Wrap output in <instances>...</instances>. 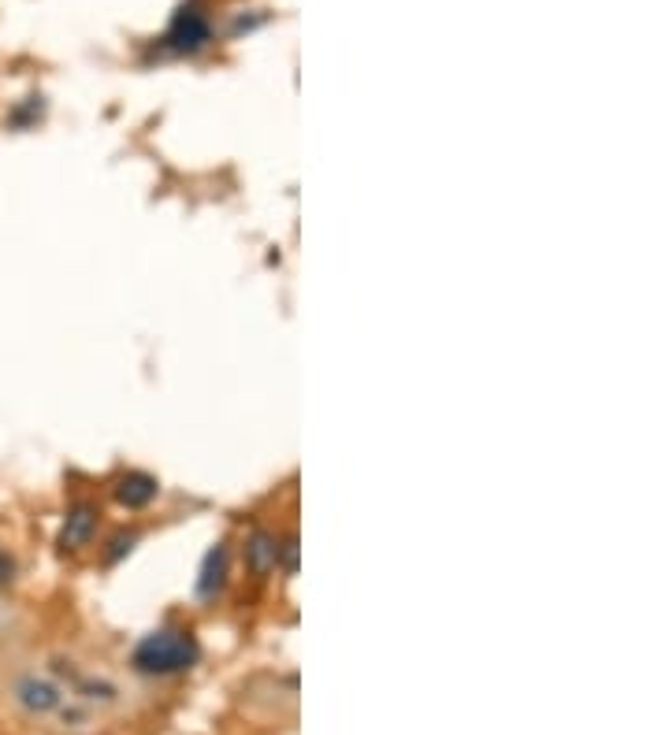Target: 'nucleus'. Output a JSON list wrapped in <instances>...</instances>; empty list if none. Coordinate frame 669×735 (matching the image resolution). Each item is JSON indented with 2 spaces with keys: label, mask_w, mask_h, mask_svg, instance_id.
Returning a JSON list of instances; mask_svg holds the SVG:
<instances>
[{
  "label": "nucleus",
  "mask_w": 669,
  "mask_h": 735,
  "mask_svg": "<svg viewBox=\"0 0 669 735\" xmlns=\"http://www.w3.org/2000/svg\"><path fill=\"white\" fill-rule=\"evenodd\" d=\"M279 547H283V539H276L272 531L257 528L246 539V565L257 572V576H268V572L279 568Z\"/></svg>",
  "instance_id": "obj_6"
},
{
  "label": "nucleus",
  "mask_w": 669,
  "mask_h": 735,
  "mask_svg": "<svg viewBox=\"0 0 669 735\" xmlns=\"http://www.w3.org/2000/svg\"><path fill=\"white\" fill-rule=\"evenodd\" d=\"M197 658H202V647L183 628H157L142 635L138 647L131 650V665L142 676H179L194 669Z\"/></svg>",
  "instance_id": "obj_1"
},
{
  "label": "nucleus",
  "mask_w": 669,
  "mask_h": 735,
  "mask_svg": "<svg viewBox=\"0 0 669 735\" xmlns=\"http://www.w3.org/2000/svg\"><path fill=\"white\" fill-rule=\"evenodd\" d=\"M134 542H138V531H120V535H115V539L108 542V550H105V565H115L123 553L134 550Z\"/></svg>",
  "instance_id": "obj_9"
},
{
  "label": "nucleus",
  "mask_w": 669,
  "mask_h": 735,
  "mask_svg": "<svg viewBox=\"0 0 669 735\" xmlns=\"http://www.w3.org/2000/svg\"><path fill=\"white\" fill-rule=\"evenodd\" d=\"M12 695H15V702L23 706L26 713H34V716H49V713H57L60 706H63V687L60 684H52L49 676H20L15 679V687H12Z\"/></svg>",
  "instance_id": "obj_3"
},
{
  "label": "nucleus",
  "mask_w": 669,
  "mask_h": 735,
  "mask_svg": "<svg viewBox=\"0 0 669 735\" xmlns=\"http://www.w3.org/2000/svg\"><path fill=\"white\" fill-rule=\"evenodd\" d=\"M279 565L291 572V576L297 572V539H294V535H287L283 547H279Z\"/></svg>",
  "instance_id": "obj_10"
},
{
  "label": "nucleus",
  "mask_w": 669,
  "mask_h": 735,
  "mask_svg": "<svg viewBox=\"0 0 669 735\" xmlns=\"http://www.w3.org/2000/svg\"><path fill=\"white\" fill-rule=\"evenodd\" d=\"M212 41V26H209V20H205V12H197L194 4H186V8H179L175 12V20H171V26H168V45L175 52H202L205 45Z\"/></svg>",
  "instance_id": "obj_2"
},
{
  "label": "nucleus",
  "mask_w": 669,
  "mask_h": 735,
  "mask_svg": "<svg viewBox=\"0 0 669 735\" xmlns=\"http://www.w3.org/2000/svg\"><path fill=\"white\" fill-rule=\"evenodd\" d=\"M15 572H20V565H15V558H12V553H8V550H0V591L15 584Z\"/></svg>",
  "instance_id": "obj_11"
},
{
  "label": "nucleus",
  "mask_w": 669,
  "mask_h": 735,
  "mask_svg": "<svg viewBox=\"0 0 669 735\" xmlns=\"http://www.w3.org/2000/svg\"><path fill=\"white\" fill-rule=\"evenodd\" d=\"M41 97H26V101L15 108L12 115H8V126H15V131H23V126H31L34 120H41Z\"/></svg>",
  "instance_id": "obj_8"
},
{
  "label": "nucleus",
  "mask_w": 669,
  "mask_h": 735,
  "mask_svg": "<svg viewBox=\"0 0 669 735\" xmlns=\"http://www.w3.org/2000/svg\"><path fill=\"white\" fill-rule=\"evenodd\" d=\"M228 584V547L216 542V547L205 553L202 572H197V598H216Z\"/></svg>",
  "instance_id": "obj_7"
},
{
  "label": "nucleus",
  "mask_w": 669,
  "mask_h": 735,
  "mask_svg": "<svg viewBox=\"0 0 669 735\" xmlns=\"http://www.w3.org/2000/svg\"><path fill=\"white\" fill-rule=\"evenodd\" d=\"M112 494H115V502L126 505V510H146L153 498L160 494V483L149 476V471H126V476L115 479Z\"/></svg>",
  "instance_id": "obj_5"
},
{
  "label": "nucleus",
  "mask_w": 669,
  "mask_h": 735,
  "mask_svg": "<svg viewBox=\"0 0 669 735\" xmlns=\"http://www.w3.org/2000/svg\"><path fill=\"white\" fill-rule=\"evenodd\" d=\"M97 531V505L94 502H75L63 516V528L57 535V547L68 553V550H83L89 547V539H94Z\"/></svg>",
  "instance_id": "obj_4"
}]
</instances>
